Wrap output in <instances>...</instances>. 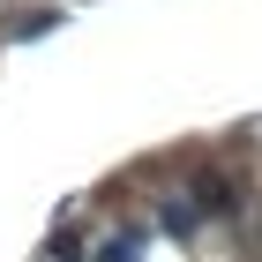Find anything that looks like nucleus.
Segmentation results:
<instances>
[{
	"label": "nucleus",
	"instance_id": "nucleus-2",
	"mask_svg": "<svg viewBox=\"0 0 262 262\" xmlns=\"http://www.w3.org/2000/svg\"><path fill=\"white\" fill-rule=\"evenodd\" d=\"M158 225H165V232H195V202H165Z\"/></svg>",
	"mask_w": 262,
	"mask_h": 262
},
{
	"label": "nucleus",
	"instance_id": "nucleus-1",
	"mask_svg": "<svg viewBox=\"0 0 262 262\" xmlns=\"http://www.w3.org/2000/svg\"><path fill=\"white\" fill-rule=\"evenodd\" d=\"M142 255V232H113V240L98 247V262H135Z\"/></svg>",
	"mask_w": 262,
	"mask_h": 262
},
{
	"label": "nucleus",
	"instance_id": "nucleus-3",
	"mask_svg": "<svg viewBox=\"0 0 262 262\" xmlns=\"http://www.w3.org/2000/svg\"><path fill=\"white\" fill-rule=\"evenodd\" d=\"M195 195H202V210H232V187H225L217 172H202V187H195Z\"/></svg>",
	"mask_w": 262,
	"mask_h": 262
}]
</instances>
